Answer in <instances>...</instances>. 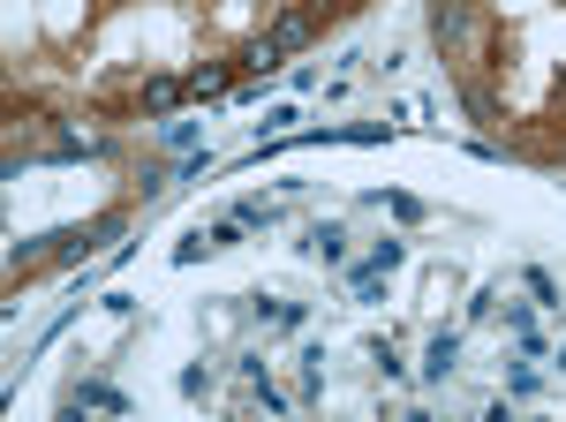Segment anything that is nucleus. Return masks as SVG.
Listing matches in <instances>:
<instances>
[{"label": "nucleus", "mask_w": 566, "mask_h": 422, "mask_svg": "<svg viewBox=\"0 0 566 422\" xmlns=\"http://www.w3.org/2000/svg\"><path fill=\"white\" fill-rule=\"evenodd\" d=\"M122 234H129V211H98L91 226L61 234V256H69V264H84V256H106L114 242H122Z\"/></svg>", "instance_id": "nucleus-1"}, {"label": "nucleus", "mask_w": 566, "mask_h": 422, "mask_svg": "<svg viewBox=\"0 0 566 422\" xmlns=\"http://www.w3.org/2000/svg\"><path fill=\"white\" fill-rule=\"evenodd\" d=\"M431 39H438V53L476 45V0H438L431 8Z\"/></svg>", "instance_id": "nucleus-2"}, {"label": "nucleus", "mask_w": 566, "mask_h": 422, "mask_svg": "<svg viewBox=\"0 0 566 422\" xmlns=\"http://www.w3.org/2000/svg\"><path fill=\"white\" fill-rule=\"evenodd\" d=\"M61 408H69V415H84V408H98V415H129V392H114L106 378H76L69 392H61Z\"/></svg>", "instance_id": "nucleus-3"}, {"label": "nucleus", "mask_w": 566, "mask_h": 422, "mask_svg": "<svg viewBox=\"0 0 566 422\" xmlns=\"http://www.w3.org/2000/svg\"><path fill=\"white\" fill-rule=\"evenodd\" d=\"M272 39L287 45V53H303V45L317 39V15H310V8H280V15H272Z\"/></svg>", "instance_id": "nucleus-4"}, {"label": "nucleus", "mask_w": 566, "mask_h": 422, "mask_svg": "<svg viewBox=\"0 0 566 422\" xmlns=\"http://www.w3.org/2000/svg\"><path fill=\"white\" fill-rule=\"evenodd\" d=\"M242 68H264V76H272V68H287V45H280L272 31H264V39H250V45H242Z\"/></svg>", "instance_id": "nucleus-5"}, {"label": "nucleus", "mask_w": 566, "mask_h": 422, "mask_svg": "<svg viewBox=\"0 0 566 422\" xmlns=\"http://www.w3.org/2000/svg\"><path fill=\"white\" fill-rule=\"evenodd\" d=\"M45 256H61V234H31V242H15L8 264H15V272H31V264H45Z\"/></svg>", "instance_id": "nucleus-6"}, {"label": "nucleus", "mask_w": 566, "mask_h": 422, "mask_svg": "<svg viewBox=\"0 0 566 422\" xmlns=\"http://www.w3.org/2000/svg\"><path fill=\"white\" fill-rule=\"evenodd\" d=\"M310 256H325V264H340V256H348V234H340L333 219H317V226H310Z\"/></svg>", "instance_id": "nucleus-7"}, {"label": "nucleus", "mask_w": 566, "mask_h": 422, "mask_svg": "<svg viewBox=\"0 0 566 422\" xmlns=\"http://www.w3.org/2000/svg\"><path fill=\"white\" fill-rule=\"evenodd\" d=\"M453 362H461V339H453V333H438L431 347H423V378H446Z\"/></svg>", "instance_id": "nucleus-8"}, {"label": "nucleus", "mask_w": 566, "mask_h": 422, "mask_svg": "<svg viewBox=\"0 0 566 422\" xmlns=\"http://www.w3.org/2000/svg\"><path fill=\"white\" fill-rule=\"evenodd\" d=\"M181 91H189V76H151V84H144V106H151V114H175Z\"/></svg>", "instance_id": "nucleus-9"}, {"label": "nucleus", "mask_w": 566, "mask_h": 422, "mask_svg": "<svg viewBox=\"0 0 566 422\" xmlns=\"http://www.w3.org/2000/svg\"><path fill=\"white\" fill-rule=\"evenodd\" d=\"M264 325L272 333H303V302H264Z\"/></svg>", "instance_id": "nucleus-10"}, {"label": "nucleus", "mask_w": 566, "mask_h": 422, "mask_svg": "<svg viewBox=\"0 0 566 422\" xmlns=\"http://www.w3.org/2000/svg\"><path fill=\"white\" fill-rule=\"evenodd\" d=\"M219 91H227V68H212V61L189 68V98H219Z\"/></svg>", "instance_id": "nucleus-11"}, {"label": "nucleus", "mask_w": 566, "mask_h": 422, "mask_svg": "<svg viewBox=\"0 0 566 422\" xmlns=\"http://www.w3.org/2000/svg\"><path fill=\"white\" fill-rule=\"evenodd\" d=\"M506 333L522 339V355H544V339H536V317H528V309H506Z\"/></svg>", "instance_id": "nucleus-12"}, {"label": "nucleus", "mask_w": 566, "mask_h": 422, "mask_svg": "<svg viewBox=\"0 0 566 422\" xmlns=\"http://www.w3.org/2000/svg\"><path fill=\"white\" fill-rule=\"evenodd\" d=\"M242 234H250V226H242V219H212V226H205V250H234V242H242Z\"/></svg>", "instance_id": "nucleus-13"}, {"label": "nucleus", "mask_w": 566, "mask_h": 422, "mask_svg": "<svg viewBox=\"0 0 566 422\" xmlns=\"http://www.w3.org/2000/svg\"><path fill=\"white\" fill-rule=\"evenodd\" d=\"M522 279H528V295L544 302V309H559V279H552V272H544V264H528Z\"/></svg>", "instance_id": "nucleus-14"}, {"label": "nucleus", "mask_w": 566, "mask_h": 422, "mask_svg": "<svg viewBox=\"0 0 566 422\" xmlns=\"http://www.w3.org/2000/svg\"><path fill=\"white\" fill-rule=\"evenodd\" d=\"M234 219H242V226H250V234H258V226H272V219H280V211L264 204V197H242V204H234Z\"/></svg>", "instance_id": "nucleus-15"}, {"label": "nucleus", "mask_w": 566, "mask_h": 422, "mask_svg": "<svg viewBox=\"0 0 566 422\" xmlns=\"http://www.w3.org/2000/svg\"><path fill=\"white\" fill-rule=\"evenodd\" d=\"M159 144H167V151H189V144H197V122H159Z\"/></svg>", "instance_id": "nucleus-16"}, {"label": "nucleus", "mask_w": 566, "mask_h": 422, "mask_svg": "<svg viewBox=\"0 0 566 422\" xmlns=\"http://www.w3.org/2000/svg\"><path fill=\"white\" fill-rule=\"evenodd\" d=\"M181 392H189V400H212V370H205V362H189V370H181Z\"/></svg>", "instance_id": "nucleus-17"}, {"label": "nucleus", "mask_w": 566, "mask_h": 422, "mask_svg": "<svg viewBox=\"0 0 566 422\" xmlns=\"http://www.w3.org/2000/svg\"><path fill=\"white\" fill-rule=\"evenodd\" d=\"M363 355H370V362H378V370H386V378H400V355H392L386 339H370V347H363Z\"/></svg>", "instance_id": "nucleus-18"}]
</instances>
